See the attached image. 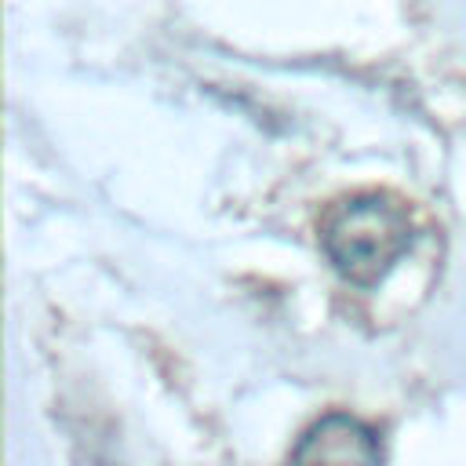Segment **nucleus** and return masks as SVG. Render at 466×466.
I'll return each mask as SVG.
<instances>
[{
    "label": "nucleus",
    "instance_id": "f257e3e1",
    "mask_svg": "<svg viewBox=\"0 0 466 466\" xmlns=\"http://www.w3.org/2000/svg\"><path fill=\"white\" fill-rule=\"evenodd\" d=\"M317 240L346 284L375 288L411 251L415 218L400 197L386 189H360L328 204L317 222Z\"/></svg>",
    "mask_w": 466,
    "mask_h": 466
},
{
    "label": "nucleus",
    "instance_id": "f03ea898",
    "mask_svg": "<svg viewBox=\"0 0 466 466\" xmlns=\"http://www.w3.org/2000/svg\"><path fill=\"white\" fill-rule=\"evenodd\" d=\"M291 459L295 462H379L382 444L364 419L331 411L299 437V444L291 448Z\"/></svg>",
    "mask_w": 466,
    "mask_h": 466
}]
</instances>
